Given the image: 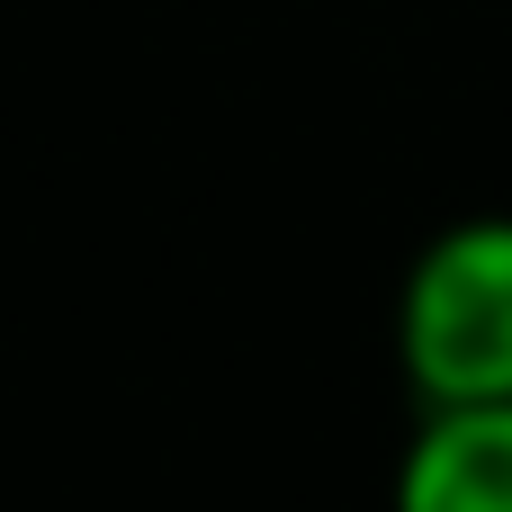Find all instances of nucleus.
Returning <instances> with one entry per match:
<instances>
[{
    "label": "nucleus",
    "instance_id": "1",
    "mask_svg": "<svg viewBox=\"0 0 512 512\" xmlns=\"http://www.w3.org/2000/svg\"><path fill=\"white\" fill-rule=\"evenodd\" d=\"M396 369L414 405H512V216H459L405 261Z\"/></svg>",
    "mask_w": 512,
    "mask_h": 512
},
{
    "label": "nucleus",
    "instance_id": "2",
    "mask_svg": "<svg viewBox=\"0 0 512 512\" xmlns=\"http://www.w3.org/2000/svg\"><path fill=\"white\" fill-rule=\"evenodd\" d=\"M396 512H512V405H423Z\"/></svg>",
    "mask_w": 512,
    "mask_h": 512
}]
</instances>
